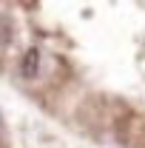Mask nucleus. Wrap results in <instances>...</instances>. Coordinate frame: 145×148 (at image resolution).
Returning a JSON list of instances; mask_svg holds the SVG:
<instances>
[{
	"label": "nucleus",
	"mask_w": 145,
	"mask_h": 148,
	"mask_svg": "<svg viewBox=\"0 0 145 148\" xmlns=\"http://www.w3.org/2000/svg\"><path fill=\"white\" fill-rule=\"evenodd\" d=\"M40 71H43V51L37 46H29L23 51V57L17 60V74L23 80H34Z\"/></svg>",
	"instance_id": "1"
},
{
	"label": "nucleus",
	"mask_w": 145,
	"mask_h": 148,
	"mask_svg": "<svg viewBox=\"0 0 145 148\" xmlns=\"http://www.w3.org/2000/svg\"><path fill=\"white\" fill-rule=\"evenodd\" d=\"M14 40V23L9 14H0V51H6Z\"/></svg>",
	"instance_id": "2"
}]
</instances>
